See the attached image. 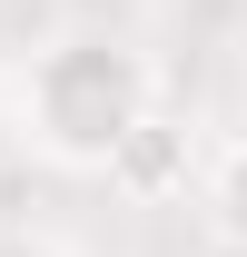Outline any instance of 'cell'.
<instances>
[{"label": "cell", "instance_id": "6da1fadb", "mask_svg": "<svg viewBox=\"0 0 247 257\" xmlns=\"http://www.w3.org/2000/svg\"><path fill=\"white\" fill-rule=\"evenodd\" d=\"M149 99H158V79H149V60L129 40L69 30V40H50L30 60V99L20 109H30V139L60 168H99L109 178V159L129 149V128L149 119Z\"/></svg>", "mask_w": 247, "mask_h": 257}, {"label": "cell", "instance_id": "7a4b0ae2", "mask_svg": "<svg viewBox=\"0 0 247 257\" xmlns=\"http://www.w3.org/2000/svg\"><path fill=\"white\" fill-rule=\"evenodd\" d=\"M109 188H129V198H168V188H188V128H168L149 109V119L129 128V149L109 159Z\"/></svg>", "mask_w": 247, "mask_h": 257}, {"label": "cell", "instance_id": "3957f363", "mask_svg": "<svg viewBox=\"0 0 247 257\" xmlns=\"http://www.w3.org/2000/svg\"><path fill=\"white\" fill-rule=\"evenodd\" d=\"M208 237L227 257H247V139L217 159V178H208Z\"/></svg>", "mask_w": 247, "mask_h": 257}, {"label": "cell", "instance_id": "277c9868", "mask_svg": "<svg viewBox=\"0 0 247 257\" xmlns=\"http://www.w3.org/2000/svg\"><path fill=\"white\" fill-rule=\"evenodd\" d=\"M0 257H69V247H50V237H30V227H0Z\"/></svg>", "mask_w": 247, "mask_h": 257}, {"label": "cell", "instance_id": "5b68a950", "mask_svg": "<svg viewBox=\"0 0 247 257\" xmlns=\"http://www.w3.org/2000/svg\"><path fill=\"white\" fill-rule=\"evenodd\" d=\"M10 60H20V30H10V10H0V69H10Z\"/></svg>", "mask_w": 247, "mask_h": 257}]
</instances>
